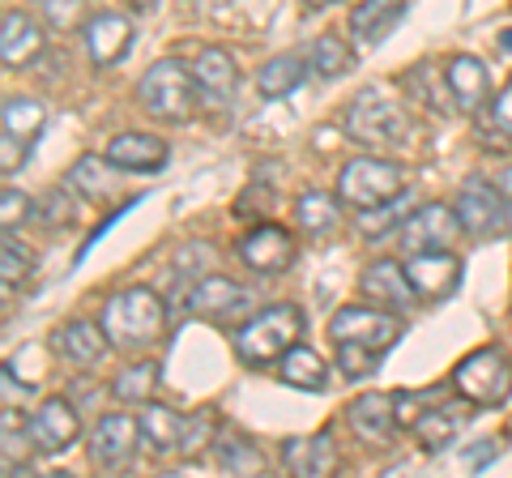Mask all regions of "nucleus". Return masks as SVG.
I'll return each instance as SVG.
<instances>
[{
    "instance_id": "1",
    "label": "nucleus",
    "mask_w": 512,
    "mask_h": 478,
    "mask_svg": "<svg viewBox=\"0 0 512 478\" xmlns=\"http://www.w3.org/2000/svg\"><path fill=\"white\" fill-rule=\"evenodd\" d=\"M99 321L116 350H146L167 333V304L154 286H128L107 299Z\"/></svg>"
},
{
    "instance_id": "2",
    "label": "nucleus",
    "mask_w": 512,
    "mask_h": 478,
    "mask_svg": "<svg viewBox=\"0 0 512 478\" xmlns=\"http://www.w3.org/2000/svg\"><path fill=\"white\" fill-rule=\"evenodd\" d=\"M299 338H303V312L295 304H269L261 312H252L248 321H239L231 346L239 363L265 368V363H278Z\"/></svg>"
},
{
    "instance_id": "3",
    "label": "nucleus",
    "mask_w": 512,
    "mask_h": 478,
    "mask_svg": "<svg viewBox=\"0 0 512 478\" xmlns=\"http://www.w3.org/2000/svg\"><path fill=\"white\" fill-rule=\"evenodd\" d=\"M201 86H197V73L184 69L180 60H158L141 73L137 82V103L146 116H154L158 124H184L197 116L201 107Z\"/></svg>"
},
{
    "instance_id": "4",
    "label": "nucleus",
    "mask_w": 512,
    "mask_h": 478,
    "mask_svg": "<svg viewBox=\"0 0 512 478\" xmlns=\"http://www.w3.org/2000/svg\"><path fill=\"white\" fill-rule=\"evenodd\" d=\"M342 133L363 150H389V146H402L410 124L397 99H389L380 86H363L342 111Z\"/></svg>"
},
{
    "instance_id": "5",
    "label": "nucleus",
    "mask_w": 512,
    "mask_h": 478,
    "mask_svg": "<svg viewBox=\"0 0 512 478\" xmlns=\"http://www.w3.org/2000/svg\"><path fill=\"white\" fill-rule=\"evenodd\" d=\"M453 389L466 406L495 410L508 402L512 393V359L500 346H478L453 368Z\"/></svg>"
},
{
    "instance_id": "6",
    "label": "nucleus",
    "mask_w": 512,
    "mask_h": 478,
    "mask_svg": "<svg viewBox=\"0 0 512 478\" xmlns=\"http://www.w3.org/2000/svg\"><path fill=\"white\" fill-rule=\"evenodd\" d=\"M397 193H406V171L393 158L359 154L338 171V197L350 210H376L384 201H397Z\"/></svg>"
},
{
    "instance_id": "7",
    "label": "nucleus",
    "mask_w": 512,
    "mask_h": 478,
    "mask_svg": "<svg viewBox=\"0 0 512 478\" xmlns=\"http://www.w3.org/2000/svg\"><path fill=\"white\" fill-rule=\"evenodd\" d=\"M329 338L333 342H359L367 350L384 355L397 338H402V321L393 316V308H372V304H346L333 312L329 321Z\"/></svg>"
},
{
    "instance_id": "8",
    "label": "nucleus",
    "mask_w": 512,
    "mask_h": 478,
    "mask_svg": "<svg viewBox=\"0 0 512 478\" xmlns=\"http://www.w3.org/2000/svg\"><path fill=\"white\" fill-rule=\"evenodd\" d=\"M184 308H188V316H197V321L235 325V321H248V316H252V291H244L235 278L210 274V278H201L188 291Z\"/></svg>"
},
{
    "instance_id": "9",
    "label": "nucleus",
    "mask_w": 512,
    "mask_h": 478,
    "mask_svg": "<svg viewBox=\"0 0 512 478\" xmlns=\"http://www.w3.org/2000/svg\"><path fill=\"white\" fill-rule=\"evenodd\" d=\"M77 436H82V419L69 397H47V402L26 419V440L39 457H60L69 453Z\"/></svg>"
},
{
    "instance_id": "10",
    "label": "nucleus",
    "mask_w": 512,
    "mask_h": 478,
    "mask_svg": "<svg viewBox=\"0 0 512 478\" xmlns=\"http://www.w3.org/2000/svg\"><path fill=\"white\" fill-rule=\"evenodd\" d=\"M461 235V218L453 205H419V210H410L406 222L397 227V244H402L406 257H414V252H436V248H453Z\"/></svg>"
},
{
    "instance_id": "11",
    "label": "nucleus",
    "mask_w": 512,
    "mask_h": 478,
    "mask_svg": "<svg viewBox=\"0 0 512 478\" xmlns=\"http://www.w3.org/2000/svg\"><path fill=\"white\" fill-rule=\"evenodd\" d=\"M0 120H5V141H0V163H5V175L22 167L26 150L35 146V137L47 124V103H39L35 94H5V107H0Z\"/></svg>"
},
{
    "instance_id": "12",
    "label": "nucleus",
    "mask_w": 512,
    "mask_h": 478,
    "mask_svg": "<svg viewBox=\"0 0 512 478\" xmlns=\"http://www.w3.org/2000/svg\"><path fill=\"white\" fill-rule=\"evenodd\" d=\"M86 449L99 470H128L141 449V423L133 414H103V419L90 427Z\"/></svg>"
},
{
    "instance_id": "13",
    "label": "nucleus",
    "mask_w": 512,
    "mask_h": 478,
    "mask_svg": "<svg viewBox=\"0 0 512 478\" xmlns=\"http://www.w3.org/2000/svg\"><path fill=\"white\" fill-rule=\"evenodd\" d=\"M239 261L265 278L286 274L295 261V235L278 222H256L248 235H239Z\"/></svg>"
},
{
    "instance_id": "14",
    "label": "nucleus",
    "mask_w": 512,
    "mask_h": 478,
    "mask_svg": "<svg viewBox=\"0 0 512 478\" xmlns=\"http://www.w3.org/2000/svg\"><path fill=\"white\" fill-rule=\"evenodd\" d=\"M453 210L461 218V231L474 235V239H491L508 222L504 193L495 184H483V180H470L466 188H461V197H457Z\"/></svg>"
},
{
    "instance_id": "15",
    "label": "nucleus",
    "mask_w": 512,
    "mask_h": 478,
    "mask_svg": "<svg viewBox=\"0 0 512 478\" xmlns=\"http://www.w3.org/2000/svg\"><path fill=\"white\" fill-rule=\"evenodd\" d=\"M406 274H410V286L423 304H440V299H448L461 286V261L448 248L414 252L406 261Z\"/></svg>"
},
{
    "instance_id": "16",
    "label": "nucleus",
    "mask_w": 512,
    "mask_h": 478,
    "mask_svg": "<svg viewBox=\"0 0 512 478\" xmlns=\"http://www.w3.org/2000/svg\"><path fill=\"white\" fill-rule=\"evenodd\" d=\"M359 295L367 299V304H380V308H397V312H406L414 308V286H410V274H406V265L402 261H393V257H380L363 269V278H359Z\"/></svg>"
},
{
    "instance_id": "17",
    "label": "nucleus",
    "mask_w": 512,
    "mask_h": 478,
    "mask_svg": "<svg viewBox=\"0 0 512 478\" xmlns=\"http://www.w3.org/2000/svg\"><path fill=\"white\" fill-rule=\"evenodd\" d=\"M444 82H448L453 111H461V116H478L491 99V73L478 56H453L444 65Z\"/></svg>"
},
{
    "instance_id": "18",
    "label": "nucleus",
    "mask_w": 512,
    "mask_h": 478,
    "mask_svg": "<svg viewBox=\"0 0 512 478\" xmlns=\"http://www.w3.org/2000/svg\"><path fill=\"white\" fill-rule=\"evenodd\" d=\"M82 39H86V56L94 69H111L120 65L128 56V47H133V26L120 13H94V18L82 26Z\"/></svg>"
},
{
    "instance_id": "19",
    "label": "nucleus",
    "mask_w": 512,
    "mask_h": 478,
    "mask_svg": "<svg viewBox=\"0 0 512 478\" xmlns=\"http://www.w3.org/2000/svg\"><path fill=\"white\" fill-rule=\"evenodd\" d=\"M43 43H47V30L30 13L22 9L5 13V22H0V60H5V69H26L43 52Z\"/></svg>"
},
{
    "instance_id": "20",
    "label": "nucleus",
    "mask_w": 512,
    "mask_h": 478,
    "mask_svg": "<svg viewBox=\"0 0 512 478\" xmlns=\"http://www.w3.org/2000/svg\"><path fill=\"white\" fill-rule=\"evenodd\" d=\"M103 154L120 171H128V175H150V171H163V163H167V141L158 137V133H120V137L107 141Z\"/></svg>"
},
{
    "instance_id": "21",
    "label": "nucleus",
    "mask_w": 512,
    "mask_h": 478,
    "mask_svg": "<svg viewBox=\"0 0 512 478\" xmlns=\"http://www.w3.org/2000/svg\"><path fill=\"white\" fill-rule=\"evenodd\" d=\"M282 461L286 470L299 474V478H320V474H333L338 470V444H333L329 432H316V436H291L282 444Z\"/></svg>"
},
{
    "instance_id": "22",
    "label": "nucleus",
    "mask_w": 512,
    "mask_h": 478,
    "mask_svg": "<svg viewBox=\"0 0 512 478\" xmlns=\"http://www.w3.org/2000/svg\"><path fill=\"white\" fill-rule=\"evenodd\" d=\"M56 350L69 363H77V368H94V363L111 350V338H107L103 321H86V316H77V321L56 329Z\"/></svg>"
},
{
    "instance_id": "23",
    "label": "nucleus",
    "mask_w": 512,
    "mask_h": 478,
    "mask_svg": "<svg viewBox=\"0 0 512 478\" xmlns=\"http://www.w3.org/2000/svg\"><path fill=\"white\" fill-rule=\"evenodd\" d=\"M346 423L367 440V444H384L397 427V410L389 393H363L346 406Z\"/></svg>"
},
{
    "instance_id": "24",
    "label": "nucleus",
    "mask_w": 512,
    "mask_h": 478,
    "mask_svg": "<svg viewBox=\"0 0 512 478\" xmlns=\"http://www.w3.org/2000/svg\"><path fill=\"white\" fill-rule=\"evenodd\" d=\"M192 73H197V86L210 103H227L239 86V65L231 60V52H222V47H205V52L192 60Z\"/></svg>"
},
{
    "instance_id": "25",
    "label": "nucleus",
    "mask_w": 512,
    "mask_h": 478,
    "mask_svg": "<svg viewBox=\"0 0 512 478\" xmlns=\"http://www.w3.org/2000/svg\"><path fill=\"white\" fill-rule=\"evenodd\" d=\"M295 222H299V231L312 235V239L338 235L342 231V197L308 188V193H299V201H295Z\"/></svg>"
},
{
    "instance_id": "26",
    "label": "nucleus",
    "mask_w": 512,
    "mask_h": 478,
    "mask_svg": "<svg viewBox=\"0 0 512 478\" xmlns=\"http://www.w3.org/2000/svg\"><path fill=\"white\" fill-rule=\"evenodd\" d=\"M278 376H282V385L303 389V393L329 389V363L320 359L312 346H303V342H295V346L278 359Z\"/></svg>"
},
{
    "instance_id": "27",
    "label": "nucleus",
    "mask_w": 512,
    "mask_h": 478,
    "mask_svg": "<svg viewBox=\"0 0 512 478\" xmlns=\"http://www.w3.org/2000/svg\"><path fill=\"white\" fill-rule=\"evenodd\" d=\"M120 175H124V171L111 163L107 154H103V158L86 154V158H77V163H73L69 188H77V197H82V201H107V197L120 188Z\"/></svg>"
},
{
    "instance_id": "28",
    "label": "nucleus",
    "mask_w": 512,
    "mask_h": 478,
    "mask_svg": "<svg viewBox=\"0 0 512 478\" xmlns=\"http://www.w3.org/2000/svg\"><path fill=\"white\" fill-rule=\"evenodd\" d=\"M402 13H406V0H363V5L350 13V35H355V43L372 47L402 22Z\"/></svg>"
},
{
    "instance_id": "29",
    "label": "nucleus",
    "mask_w": 512,
    "mask_h": 478,
    "mask_svg": "<svg viewBox=\"0 0 512 478\" xmlns=\"http://www.w3.org/2000/svg\"><path fill=\"white\" fill-rule=\"evenodd\" d=\"M141 444H146V453L154 457H167L180 449V432H184V414H175L171 406H158V402H146L141 410Z\"/></svg>"
},
{
    "instance_id": "30",
    "label": "nucleus",
    "mask_w": 512,
    "mask_h": 478,
    "mask_svg": "<svg viewBox=\"0 0 512 478\" xmlns=\"http://www.w3.org/2000/svg\"><path fill=\"white\" fill-rule=\"evenodd\" d=\"M308 69H312V65H308L303 56H295V52L274 56L261 73H256V90H261V99L278 103V99H286V94H295V90L303 86V77H308Z\"/></svg>"
},
{
    "instance_id": "31",
    "label": "nucleus",
    "mask_w": 512,
    "mask_h": 478,
    "mask_svg": "<svg viewBox=\"0 0 512 478\" xmlns=\"http://www.w3.org/2000/svg\"><path fill=\"white\" fill-rule=\"evenodd\" d=\"M457 432H461V410H457V402L427 406L423 419L414 423V436H419V449L423 453H444L448 444L457 440Z\"/></svg>"
},
{
    "instance_id": "32",
    "label": "nucleus",
    "mask_w": 512,
    "mask_h": 478,
    "mask_svg": "<svg viewBox=\"0 0 512 478\" xmlns=\"http://www.w3.org/2000/svg\"><path fill=\"white\" fill-rule=\"evenodd\" d=\"M308 65H312V73L320 77V82H338V77H346L350 65H355V47H350L346 39H338V35H320L308 47Z\"/></svg>"
},
{
    "instance_id": "33",
    "label": "nucleus",
    "mask_w": 512,
    "mask_h": 478,
    "mask_svg": "<svg viewBox=\"0 0 512 478\" xmlns=\"http://www.w3.org/2000/svg\"><path fill=\"white\" fill-rule=\"evenodd\" d=\"M158 363L154 359H141L133 368H124L116 380H111V393H116V402H128V406H146L154 402V389H158Z\"/></svg>"
},
{
    "instance_id": "34",
    "label": "nucleus",
    "mask_w": 512,
    "mask_h": 478,
    "mask_svg": "<svg viewBox=\"0 0 512 478\" xmlns=\"http://www.w3.org/2000/svg\"><path fill=\"white\" fill-rule=\"evenodd\" d=\"M214 457H218V466L227 474H261L265 470L261 449H256L252 440H244V436H231V432H218Z\"/></svg>"
},
{
    "instance_id": "35",
    "label": "nucleus",
    "mask_w": 512,
    "mask_h": 478,
    "mask_svg": "<svg viewBox=\"0 0 512 478\" xmlns=\"http://www.w3.org/2000/svg\"><path fill=\"white\" fill-rule=\"evenodd\" d=\"M218 414L205 406V410H197V414H184V432H180V453H188V461H197L210 444L218 440Z\"/></svg>"
},
{
    "instance_id": "36",
    "label": "nucleus",
    "mask_w": 512,
    "mask_h": 478,
    "mask_svg": "<svg viewBox=\"0 0 512 478\" xmlns=\"http://www.w3.org/2000/svg\"><path fill=\"white\" fill-rule=\"evenodd\" d=\"M30 269H35V252L18 244L13 235H5V244H0V278H5V291L22 286L30 278Z\"/></svg>"
},
{
    "instance_id": "37",
    "label": "nucleus",
    "mask_w": 512,
    "mask_h": 478,
    "mask_svg": "<svg viewBox=\"0 0 512 478\" xmlns=\"http://www.w3.org/2000/svg\"><path fill=\"white\" fill-rule=\"evenodd\" d=\"M406 193L402 197H397V205H389V201H384V205H376V210H359V231H363V239H380L384 231H393V227H402V210H406Z\"/></svg>"
},
{
    "instance_id": "38",
    "label": "nucleus",
    "mask_w": 512,
    "mask_h": 478,
    "mask_svg": "<svg viewBox=\"0 0 512 478\" xmlns=\"http://www.w3.org/2000/svg\"><path fill=\"white\" fill-rule=\"evenodd\" d=\"M333 346H338V368L346 372V380H363L376 372V363H380L376 350H367L359 342H333Z\"/></svg>"
},
{
    "instance_id": "39",
    "label": "nucleus",
    "mask_w": 512,
    "mask_h": 478,
    "mask_svg": "<svg viewBox=\"0 0 512 478\" xmlns=\"http://www.w3.org/2000/svg\"><path fill=\"white\" fill-rule=\"evenodd\" d=\"M35 5L43 13V26L52 30H73L86 13V0H35Z\"/></svg>"
},
{
    "instance_id": "40",
    "label": "nucleus",
    "mask_w": 512,
    "mask_h": 478,
    "mask_svg": "<svg viewBox=\"0 0 512 478\" xmlns=\"http://www.w3.org/2000/svg\"><path fill=\"white\" fill-rule=\"evenodd\" d=\"M73 214H77V205L69 201L64 188H52V193L43 197V205H39V222H43V227H69Z\"/></svg>"
},
{
    "instance_id": "41",
    "label": "nucleus",
    "mask_w": 512,
    "mask_h": 478,
    "mask_svg": "<svg viewBox=\"0 0 512 478\" xmlns=\"http://www.w3.org/2000/svg\"><path fill=\"white\" fill-rule=\"evenodd\" d=\"M26 218H30V197L22 193V188L5 184V193H0V222H5V231L22 227Z\"/></svg>"
},
{
    "instance_id": "42",
    "label": "nucleus",
    "mask_w": 512,
    "mask_h": 478,
    "mask_svg": "<svg viewBox=\"0 0 512 478\" xmlns=\"http://www.w3.org/2000/svg\"><path fill=\"white\" fill-rule=\"evenodd\" d=\"M483 133H504L512 141V82L491 99V116L483 120Z\"/></svg>"
},
{
    "instance_id": "43",
    "label": "nucleus",
    "mask_w": 512,
    "mask_h": 478,
    "mask_svg": "<svg viewBox=\"0 0 512 478\" xmlns=\"http://www.w3.org/2000/svg\"><path fill=\"white\" fill-rule=\"evenodd\" d=\"M423 77H427V60H423V65H414V69L406 73V86H419ZM419 103H423V107H431V111H440V103L431 99V82H427V90H423V99H419ZM440 116H444V111H440Z\"/></svg>"
},
{
    "instance_id": "44",
    "label": "nucleus",
    "mask_w": 512,
    "mask_h": 478,
    "mask_svg": "<svg viewBox=\"0 0 512 478\" xmlns=\"http://www.w3.org/2000/svg\"><path fill=\"white\" fill-rule=\"evenodd\" d=\"M495 453H500V440H483V444H478V449H470V453H466V461H470L474 470H483Z\"/></svg>"
},
{
    "instance_id": "45",
    "label": "nucleus",
    "mask_w": 512,
    "mask_h": 478,
    "mask_svg": "<svg viewBox=\"0 0 512 478\" xmlns=\"http://www.w3.org/2000/svg\"><path fill=\"white\" fill-rule=\"evenodd\" d=\"M495 188H500L504 197H512V167H504L500 175H495Z\"/></svg>"
},
{
    "instance_id": "46",
    "label": "nucleus",
    "mask_w": 512,
    "mask_h": 478,
    "mask_svg": "<svg viewBox=\"0 0 512 478\" xmlns=\"http://www.w3.org/2000/svg\"><path fill=\"white\" fill-rule=\"evenodd\" d=\"M124 5H128V9H133V13H150V9L158 5V0H124Z\"/></svg>"
},
{
    "instance_id": "47",
    "label": "nucleus",
    "mask_w": 512,
    "mask_h": 478,
    "mask_svg": "<svg viewBox=\"0 0 512 478\" xmlns=\"http://www.w3.org/2000/svg\"><path fill=\"white\" fill-rule=\"evenodd\" d=\"M308 9H325V5H342V0H303Z\"/></svg>"
},
{
    "instance_id": "48",
    "label": "nucleus",
    "mask_w": 512,
    "mask_h": 478,
    "mask_svg": "<svg viewBox=\"0 0 512 478\" xmlns=\"http://www.w3.org/2000/svg\"><path fill=\"white\" fill-rule=\"evenodd\" d=\"M504 227H508V235H512V197H508V222H504Z\"/></svg>"
}]
</instances>
